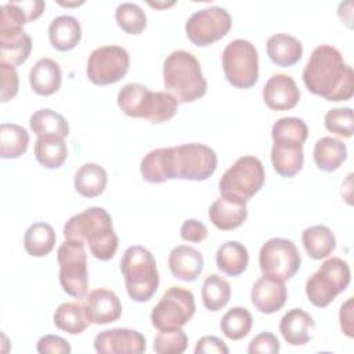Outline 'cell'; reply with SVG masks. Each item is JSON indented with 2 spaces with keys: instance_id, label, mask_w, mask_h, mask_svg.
Masks as SVG:
<instances>
[{
  "instance_id": "cell-14",
  "label": "cell",
  "mask_w": 354,
  "mask_h": 354,
  "mask_svg": "<svg viewBox=\"0 0 354 354\" xmlns=\"http://www.w3.org/2000/svg\"><path fill=\"white\" fill-rule=\"evenodd\" d=\"M301 264L296 245L286 238L266 241L259 253V266L263 274L288 281L299 271Z\"/></svg>"
},
{
  "instance_id": "cell-28",
  "label": "cell",
  "mask_w": 354,
  "mask_h": 354,
  "mask_svg": "<svg viewBox=\"0 0 354 354\" xmlns=\"http://www.w3.org/2000/svg\"><path fill=\"white\" fill-rule=\"evenodd\" d=\"M108 174L105 169L97 163H84L75 173L73 184L77 194L84 198H95L106 188Z\"/></svg>"
},
{
  "instance_id": "cell-3",
  "label": "cell",
  "mask_w": 354,
  "mask_h": 354,
  "mask_svg": "<svg viewBox=\"0 0 354 354\" xmlns=\"http://www.w3.org/2000/svg\"><path fill=\"white\" fill-rule=\"evenodd\" d=\"M62 234L65 239L80 241L87 245L90 253L101 261L111 260L119 246L111 214L98 206L72 216L65 223Z\"/></svg>"
},
{
  "instance_id": "cell-5",
  "label": "cell",
  "mask_w": 354,
  "mask_h": 354,
  "mask_svg": "<svg viewBox=\"0 0 354 354\" xmlns=\"http://www.w3.org/2000/svg\"><path fill=\"white\" fill-rule=\"evenodd\" d=\"M163 84L178 102H194L207 90L201 64L185 50L171 51L163 62Z\"/></svg>"
},
{
  "instance_id": "cell-16",
  "label": "cell",
  "mask_w": 354,
  "mask_h": 354,
  "mask_svg": "<svg viewBox=\"0 0 354 354\" xmlns=\"http://www.w3.org/2000/svg\"><path fill=\"white\" fill-rule=\"evenodd\" d=\"M94 348L101 354H141L147 348V342L138 330L113 328L102 330L95 336Z\"/></svg>"
},
{
  "instance_id": "cell-44",
  "label": "cell",
  "mask_w": 354,
  "mask_h": 354,
  "mask_svg": "<svg viewBox=\"0 0 354 354\" xmlns=\"http://www.w3.org/2000/svg\"><path fill=\"white\" fill-rule=\"evenodd\" d=\"M180 236L183 241L199 243L207 238V228L203 223L195 218H188L183 223L180 228Z\"/></svg>"
},
{
  "instance_id": "cell-6",
  "label": "cell",
  "mask_w": 354,
  "mask_h": 354,
  "mask_svg": "<svg viewBox=\"0 0 354 354\" xmlns=\"http://www.w3.org/2000/svg\"><path fill=\"white\" fill-rule=\"evenodd\" d=\"M118 105L130 118L163 123L176 115L178 101L167 91H151L144 84L127 83L118 93Z\"/></svg>"
},
{
  "instance_id": "cell-13",
  "label": "cell",
  "mask_w": 354,
  "mask_h": 354,
  "mask_svg": "<svg viewBox=\"0 0 354 354\" xmlns=\"http://www.w3.org/2000/svg\"><path fill=\"white\" fill-rule=\"evenodd\" d=\"M130 66V55L120 46H101L94 48L87 59L86 73L98 86L113 84L124 77Z\"/></svg>"
},
{
  "instance_id": "cell-7",
  "label": "cell",
  "mask_w": 354,
  "mask_h": 354,
  "mask_svg": "<svg viewBox=\"0 0 354 354\" xmlns=\"http://www.w3.org/2000/svg\"><path fill=\"white\" fill-rule=\"evenodd\" d=\"M127 295L137 303L152 299L159 286V272L153 254L144 246H129L120 260Z\"/></svg>"
},
{
  "instance_id": "cell-8",
  "label": "cell",
  "mask_w": 354,
  "mask_h": 354,
  "mask_svg": "<svg viewBox=\"0 0 354 354\" xmlns=\"http://www.w3.org/2000/svg\"><path fill=\"white\" fill-rule=\"evenodd\" d=\"M351 279L350 266L340 257L325 260L319 268L307 279L306 295L315 307L329 306L339 293L346 290Z\"/></svg>"
},
{
  "instance_id": "cell-35",
  "label": "cell",
  "mask_w": 354,
  "mask_h": 354,
  "mask_svg": "<svg viewBox=\"0 0 354 354\" xmlns=\"http://www.w3.org/2000/svg\"><path fill=\"white\" fill-rule=\"evenodd\" d=\"M29 124L37 137L58 136L65 138L69 134V124L66 119L61 113L50 108H43L36 111L29 118Z\"/></svg>"
},
{
  "instance_id": "cell-40",
  "label": "cell",
  "mask_w": 354,
  "mask_h": 354,
  "mask_svg": "<svg viewBox=\"0 0 354 354\" xmlns=\"http://www.w3.org/2000/svg\"><path fill=\"white\" fill-rule=\"evenodd\" d=\"M324 123L328 131L350 138L353 136V109L348 106L329 109L325 115Z\"/></svg>"
},
{
  "instance_id": "cell-22",
  "label": "cell",
  "mask_w": 354,
  "mask_h": 354,
  "mask_svg": "<svg viewBox=\"0 0 354 354\" xmlns=\"http://www.w3.org/2000/svg\"><path fill=\"white\" fill-rule=\"evenodd\" d=\"M169 268L174 278L192 282L195 281L203 270V256L199 250L188 245H178L169 253Z\"/></svg>"
},
{
  "instance_id": "cell-9",
  "label": "cell",
  "mask_w": 354,
  "mask_h": 354,
  "mask_svg": "<svg viewBox=\"0 0 354 354\" xmlns=\"http://www.w3.org/2000/svg\"><path fill=\"white\" fill-rule=\"evenodd\" d=\"M264 167L256 156H241L230 166L218 181L221 195L232 196L248 202L260 191L264 184Z\"/></svg>"
},
{
  "instance_id": "cell-19",
  "label": "cell",
  "mask_w": 354,
  "mask_h": 354,
  "mask_svg": "<svg viewBox=\"0 0 354 354\" xmlns=\"http://www.w3.org/2000/svg\"><path fill=\"white\" fill-rule=\"evenodd\" d=\"M263 100L272 111H288L297 105L300 91L293 77L275 73L267 80L263 88Z\"/></svg>"
},
{
  "instance_id": "cell-15",
  "label": "cell",
  "mask_w": 354,
  "mask_h": 354,
  "mask_svg": "<svg viewBox=\"0 0 354 354\" xmlns=\"http://www.w3.org/2000/svg\"><path fill=\"white\" fill-rule=\"evenodd\" d=\"M230 12L217 6L195 11L185 22L187 37L198 47H206L223 39L231 29Z\"/></svg>"
},
{
  "instance_id": "cell-32",
  "label": "cell",
  "mask_w": 354,
  "mask_h": 354,
  "mask_svg": "<svg viewBox=\"0 0 354 354\" xmlns=\"http://www.w3.org/2000/svg\"><path fill=\"white\" fill-rule=\"evenodd\" d=\"M57 235L54 228L43 221L33 223L25 232L24 248L33 257L47 256L55 246Z\"/></svg>"
},
{
  "instance_id": "cell-34",
  "label": "cell",
  "mask_w": 354,
  "mask_h": 354,
  "mask_svg": "<svg viewBox=\"0 0 354 354\" xmlns=\"http://www.w3.org/2000/svg\"><path fill=\"white\" fill-rule=\"evenodd\" d=\"M29 145V133L15 123H1L0 126V156L3 159H17L24 155Z\"/></svg>"
},
{
  "instance_id": "cell-20",
  "label": "cell",
  "mask_w": 354,
  "mask_h": 354,
  "mask_svg": "<svg viewBox=\"0 0 354 354\" xmlns=\"http://www.w3.org/2000/svg\"><path fill=\"white\" fill-rule=\"evenodd\" d=\"M248 217L246 202L232 196L220 195L209 207V218L221 231H231L241 227Z\"/></svg>"
},
{
  "instance_id": "cell-18",
  "label": "cell",
  "mask_w": 354,
  "mask_h": 354,
  "mask_svg": "<svg viewBox=\"0 0 354 354\" xmlns=\"http://www.w3.org/2000/svg\"><path fill=\"white\" fill-rule=\"evenodd\" d=\"M84 311L91 324L105 325L115 322L122 315V303L115 292L109 289H94L84 300Z\"/></svg>"
},
{
  "instance_id": "cell-26",
  "label": "cell",
  "mask_w": 354,
  "mask_h": 354,
  "mask_svg": "<svg viewBox=\"0 0 354 354\" xmlns=\"http://www.w3.org/2000/svg\"><path fill=\"white\" fill-rule=\"evenodd\" d=\"M48 39L51 46L58 51L75 48L82 39V26L77 18L72 15H59L48 26Z\"/></svg>"
},
{
  "instance_id": "cell-37",
  "label": "cell",
  "mask_w": 354,
  "mask_h": 354,
  "mask_svg": "<svg viewBox=\"0 0 354 354\" xmlns=\"http://www.w3.org/2000/svg\"><path fill=\"white\" fill-rule=\"evenodd\" d=\"M253 325L252 314L245 307H232L228 310L221 321H220V329L224 333L225 337L231 340H241L245 336L249 335Z\"/></svg>"
},
{
  "instance_id": "cell-31",
  "label": "cell",
  "mask_w": 354,
  "mask_h": 354,
  "mask_svg": "<svg viewBox=\"0 0 354 354\" xmlns=\"http://www.w3.org/2000/svg\"><path fill=\"white\" fill-rule=\"evenodd\" d=\"M68 156V148L62 137L40 136L35 142V158L46 169H58Z\"/></svg>"
},
{
  "instance_id": "cell-30",
  "label": "cell",
  "mask_w": 354,
  "mask_h": 354,
  "mask_svg": "<svg viewBox=\"0 0 354 354\" xmlns=\"http://www.w3.org/2000/svg\"><path fill=\"white\" fill-rule=\"evenodd\" d=\"M216 264L221 272L238 277L249 264L248 249L238 241H227L217 249Z\"/></svg>"
},
{
  "instance_id": "cell-12",
  "label": "cell",
  "mask_w": 354,
  "mask_h": 354,
  "mask_svg": "<svg viewBox=\"0 0 354 354\" xmlns=\"http://www.w3.org/2000/svg\"><path fill=\"white\" fill-rule=\"evenodd\" d=\"M195 297L183 286L169 288L153 307L151 322L158 330L178 329L188 324L195 314Z\"/></svg>"
},
{
  "instance_id": "cell-11",
  "label": "cell",
  "mask_w": 354,
  "mask_h": 354,
  "mask_svg": "<svg viewBox=\"0 0 354 354\" xmlns=\"http://www.w3.org/2000/svg\"><path fill=\"white\" fill-rule=\"evenodd\" d=\"M57 261L59 266V283L62 290L72 297H83L88 289L84 243L65 239L57 250Z\"/></svg>"
},
{
  "instance_id": "cell-29",
  "label": "cell",
  "mask_w": 354,
  "mask_h": 354,
  "mask_svg": "<svg viewBox=\"0 0 354 354\" xmlns=\"http://www.w3.org/2000/svg\"><path fill=\"white\" fill-rule=\"evenodd\" d=\"M301 242L307 254L314 260L330 256L336 248L335 234L326 225H311L301 234Z\"/></svg>"
},
{
  "instance_id": "cell-38",
  "label": "cell",
  "mask_w": 354,
  "mask_h": 354,
  "mask_svg": "<svg viewBox=\"0 0 354 354\" xmlns=\"http://www.w3.org/2000/svg\"><path fill=\"white\" fill-rule=\"evenodd\" d=\"M118 26L129 35H140L147 28V15L136 3H120L115 10Z\"/></svg>"
},
{
  "instance_id": "cell-48",
  "label": "cell",
  "mask_w": 354,
  "mask_h": 354,
  "mask_svg": "<svg viewBox=\"0 0 354 354\" xmlns=\"http://www.w3.org/2000/svg\"><path fill=\"white\" fill-rule=\"evenodd\" d=\"M148 4H149L151 7H155V8H163V7L173 6L174 1H170V3H152V1H148Z\"/></svg>"
},
{
  "instance_id": "cell-46",
  "label": "cell",
  "mask_w": 354,
  "mask_h": 354,
  "mask_svg": "<svg viewBox=\"0 0 354 354\" xmlns=\"http://www.w3.org/2000/svg\"><path fill=\"white\" fill-rule=\"evenodd\" d=\"M353 297H348L340 307V313H339V319H340V328L343 330V333L348 337L354 336V326H353Z\"/></svg>"
},
{
  "instance_id": "cell-10",
  "label": "cell",
  "mask_w": 354,
  "mask_h": 354,
  "mask_svg": "<svg viewBox=\"0 0 354 354\" xmlns=\"http://www.w3.org/2000/svg\"><path fill=\"white\" fill-rule=\"evenodd\" d=\"M225 79L235 88H250L259 79V54L249 40L230 41L221 55Z\"/></svg>"
},
{
  "instance_id": "cell-17",
  "label": "cell",
  "mask_w": 354,
  "mask_h": 354,
  "mask_svg": "<svg viewBox=\"0 0 354 354\" xmlns=\"http://www.w3.org/2000/svg\"><path fill=\"white\" fill-rule=\"evenodd\" d=\"M286 297L288 290L285 281L266 274H263V277L253 283L250 292L252 304L263 314H274L281 310L286 301Z\"/></svg>"
},
{
  "instance_id": "cell-43",
  "label": "cell",
  "mask_w": 354,
  "mask_h": 354,
  "mask_svg": "<svg viewBox=\"0 0 354 354\" xmlns=\"http://www.w3.org/2000/svg\"><path fill=\"white\" fill-rule=\"evenodd\" d=\"M36 348L40 354H69L72 351L69 343L57 335H46L40 337Z\"/></svg>"
},
{
  "instance_id": "cell-4",
  "label": "cell",
  "mask_w": 354,
  "mask_h": 354,
  "mask_svg": "<svg viewBox=\"0 0 354 354\" xmlns=\"http://www.w3.org/2000/svg\"><path fill=\"white\" fill-rule=\"evenodd\" d=\"M307 136L308 127L300 118H281L272 124L271 162L281 177L290 178L301 170L304 163L303 144Z\"/></svg>"
},
{
  "instance_id": "cell-23",
  "label": "cell",
  "mask_w": 354,
  "mask_h": 354,
  "mask_svg": "<svg viewBox=\"0 0 354 354\" xmlns=\"http://www.w3.org/2000/svg\"><path fill=\"white\" fill-rule=\"evenodd\" d=\"M314 328L313 317L301 308L289 310L279 321V332L290 346H301L310 342Z\"/></svg>"
},
{
  "instance_id": "cell-24",
  "label": "cell",
  "mask_w": 354,
  "mask_h": 354,
  "mask_svg": "<svg viewBox=\"0 0 354 354\" xmlns=\"http://www.w3.org/2000/svg\"><path fill=\"white\" fill-rule=\"evenodd\" d=\"M61 68L51 58H40L29 72V83L32 90L43 97L57 93L61 87Z\"/></svg>"
},
{
  "instance_id": "cell-21",
  "label": "cell",
  "mask_w": 354,
  "mask_h": 354,
  "mask_svg": "<svg viewBox=\"0 0 354 354\" xmlns=\"http://www.w3.org/2000/svg\"><path fill=\"white\" fill-rule=\"evenodd\" d=\"M32 51V39L24 28H0V62L18 66Z\"/></svg>"
},
{
  "instance_id": "cell-41",
  "label": "cell",
  "mask_w": 354,
  "mask_h": 354,
  "mask_svg": "<svg viewBox=\"0 0 354 354\" xmlns=\"http://www.w3.org/2000/svg\"><path fill=\"white\" fill-rule=\"evenodd\" d=\"M0 76H1V102H7L12 100L19 88V77L15 71V66L0 62Z\"/></svg>"
},
{
  "instance_id": "cell-42",
  "label": "cell",
  "mask_w": 354,
  "mask_h": 354,
  "mask_svg": "<svg viewBox=\"0 0 354 354\" xmlns=\"http://www.w3.org/2000/svg\"><path fill=\"white\" fill-rule=\"evenodd\" d=\"M281 348L277 336L271 332H261L256 335L248 347L249 354H275Z\"/></svg>"
},
{
  "instance_id": "cell-33",
  "label": "cell",
  "mask_w": 354,
  "mask_h": 354,
  "mask_svg": "<svg viewBox=\"0 0 354 354\" xmlns=\"http://www.w3.org/2000/svg\"><path fill=\"white\" fill-rule=\"evenodd\" d=\"M53 321L58 329L69 335H79L84 332L90 324L84 307L76 301L59 304L54 311Z\"/></svg>"
},
{
  "instance_id": "cell-2",
  "label": "cell",
  "mask_w": 354,
  "mask_h": 354,
  "mask_svg": "<svg viewBox=\"0 0 354 354\" xmlns=\"http://www.w3.org/2000/svg\"><path fill=\"white\" fill-rule=\"evenodd\" d=\"M307 90L326 101H347L354 94L353 68L342 53L328 44L315 47L303 69Z\"/></svg>"
},
{
  "instance_id": "cell-39",
  "label": "cell",
  "mask_w": 354,
  "mask_h": 354,
  "mask_svg": "<svg viewBox=\"0 0 354 354\" xmlns=\"http://www.w3.org/2000/svg\"><path fill=\"white\" fill-rule=\"evenodd\" d=\"M188 346V337L185 332L178 329L159 330L153 339V350L158 354H181Z\"/></svg>"
},
{
  "instance_id": "cell-47",
  "label": "cell",
  "mask_w": 354,
  "mask_h": 354,
  "mask_svg": "<svg viewBox=\"0 0 354 354\" xmlns=\"http://www.w3.org/2000/svg\"><path fill=\"white\" fill-rule=\"evenodd\" d=\"M18 3L22 7V10L25 11L29 22L37 19L46 8V3L41 0H29V1H18Z\"/></svg>"
},
{
  "instance_id": "cell-36",
  "label": "cell",
  "mask_w": 354,
  "mask_h": 354,
  "mask_svg": "<svg viewBox=\"0 0 354 354\" xmlns=\"http://www.w3.org/2000/svg\"><path fill=\"white\" fill-rule=\"evenodd\" d=\"M202 301L203 306L216 313L227 306L231 297V286L227 279L220 277L218 274H210L206 277L202 285Z\"/></svg>"
},
{
  "instance_id": "cell-25",
  "label": "cell",
  "mask_w": 354,
  "mask_h": 354,
  "mask_svg": "<svg viewBox=\"0 0 354 354\" xmlns=\"http://www.w3.org/2000/svg\"><path fill=\"white\" fill-rule=\"evenodd\" d=\"M267 55L277 66L288 68L297 64L303 54V44L288 33H275L267 39Z\"/></svg>"
},
{
  "instance_id": "cell-49",
  "label": "cell",
  "mask_w": 354,
  "mask_h": 354,
  "mask_svg": "<svg viewBox=\"0 0 354 354\" xmlns=\"http://www.w3.org/2000/svg\"><path fill=\"white\" fill-rule=\"evenodd\" d=\"M59 4H61V6L71 7V6H79V4H83V1H80V3H62V1H59Z\"/></svg>"
},
{
  "instance_id": "cell-27",
  "label": "cell",
  "mask_w": 354,
  "mask_h": 354,
  "mask_svg": "<svg viewBox=\"0 0 354 354\" xmlns=\"http://www.w3.org/2000/svg\"><path fill=\"white\" fill-rule=\"evenodd\" d=\"M314 162L322 171H335L347 158V147L335 137H322L314 145Z\"/></svg>"
},
{
  "instance_id": "cell-1",
  "label": "cell",
  "mask_w": 354,
  "mask_h": 354,
  "mask_svg": "<svg viewBox=\"0 0 354 354\" xmlns=\"http://www.w3.org/2000/svg\"><path fill=\"white\" fill-rule=\"evenodd\" d=\"M216 169V152L199 142L152 149L142 158L140 165L142 178L151 184H160L176 178L205 181Z\"/></svg>"
},
{
  "instance_id": "cell-45",
  "label": "cell",
  "mask_w": 354,
  "mask_h": 354,
  "mask_svg": "<svg viewBox=\"0 0 354 354\" xmlns=\"http://www.w3.org/2000/svg\"><path fill=\"white\" fill-rule=\"evenodd\" d=\"M195 354H228L227 344L216 336H203L195 346Z\"/></svg>"
}]
</instances>
